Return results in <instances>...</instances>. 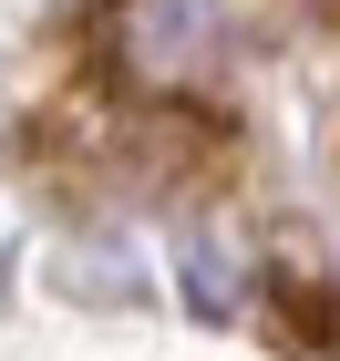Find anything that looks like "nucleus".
Wrapping results in <instances>:
<instances>
[{"label":"nucleus","mask_w":340,"mask_h":361,"mask_svg":"<svg viewBox=\"0 0 340 361\" xmlns=\"http://www.w3.org/2000/svg\"><path fill=\"white\" fill-rule=\"evenodd\" d=\"M227 0H124L103 21V73L113 83H134L144 104H175V93H196L206 73L227 62Z\"/></svg>","instance_id":"obj_1"},{"label":"nucleus","mask_w":340,"mask_h":361,"mask_svg":"<svg viewBox=\"0 0 340 361\" xmlns=\"http://www.w3.org/2000/svg\"><path fill=\"white\" fill-rule=\"evenodd\" d=\"M268 331L289 351H340V279H310V269L268 279Z\"/></svg>","instance_id":"obj_2"}]
</instances>
